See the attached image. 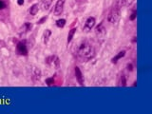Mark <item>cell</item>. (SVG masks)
<instances>
[{
	"mask_svg": "<svg viewBox=\"0 0 152 114\" xmlns=\"http://www.w3.org/2000/svg\"><path fill=\"white\" fill-rule=\"evenodd\" d=\"M95 55V50L88 41H81L76 47L75 56L80 62H87Z\"/></svg>",
	"mask_w": 152,
	"mask_h": 114,
	"instance_id": "1",
	"label": "cell"
},
{
	"mask_svg": "<svg viewBox=\"0 0 152 114\" xmlns=\"http://www.w3.org/2000/svg\"><path fill=\"white\" fill-rule=\"evenodd\" d=\"M121 16V5L120 4H115L114 6L109 10L107 13V21L110 24H117L118 21L120 20Z\"/></svg>",
	"mask_w": 152,
	"mask_h": 114,
	"instance_id": "2",
	"label": "cell"
},
{
	"mask_svg": "<svg viewBox=\"0 0 152 114\" xmlns=\"http://www.w3.org/2000/svg\"><path fill=\"white\" fill-rule=\"evenodd\" d=\"M15 50L16 53L18 55H22V56H27L28 55V46H27V41L26 40H20L16 43V47H15Z\"/></svg>",
	"mask_w": 152,
	"mask_h": 114,
	"instance_id": "3",
	"label": "cell"
},
{
	"mask_svg": "<svg viewBox=\"0 0 152 114\" xmlns=\"http://www.w3.org/2000/svg\"><path fill=\"white\" fill-rule=\"evenodd\" d=\"M95 23H96V19L95 17L89 16L87 18V20L85 22V25L83 27V31L85 32H88L89 31H91V28L95 26Z\"/></svg>",
	"mask_w": 152,
	"mask_h": 114,
	"instance_id": "4",
	"label": "cell"
},
{
	"mask_svg": "<svg viewBox=\"0 0 152 114\" xmlns=\"http://www.w3.org/2000/svg\"><path fill=\"white\" fill-rule=\"evenodd\" d=\"M94 31H95V34H96L100 38H103V37L106 36V34H107V28H106V27H104V22L99 23V25H97L96 27H95Z\"/></svg>",
	"mask_w": 152,
	"mask_h": 114,
	"instance_id": "5",
	"label": "cell"
},
{
	"mask_svg": "<svg viewBox=\"0 0 152 114\" xmlns=\"http://www.w3.org/2000/svg\"><path fill=\"white\" fill-rule=\"evenodd\" d=\"M65 2H66V0H57V2L54 6V11H53L54 15L58 16L62 12H63Z\"/></svg>",
	"mask_w": 152,
	"mask_h": 114,
	"instance_id": "6",
	"label": "cell"
},
{
	"mask_svg": "<svg viewBox=\"0 0 152 114\" xmlns=\"http://www.w3.org/2000/svg\"><path fill=\"white\" fill-rule=\"evenodd\" d=\"M74 74H75V77H76V80H77L78 84L80 86H84L85 79H84L82 71H81V69L78 68V66H75L74 68Z\"/></svg>",
	"mask_w": 152,
	"mask_h": 114,
	"instance_id": "7",
	"label": "cell"
},
{
	"mask_svg": "<svg viewBox=\"0 0 152 114\" xmlns=\"http://www.w3.org/2000/svg\"><path fill=\"white\" fill-rule=\"evenodd\" d=\"M41 70L39 69H37V68H34L33 69V72H32V77H31V79H32V81L34 83H36V82H38L40 79H41Z\"/></svg>",
	"mask_w": 152,
	"mask_h": 114,
	"instance_id": "8",
	"label": "cell"
},
{
	"mask_svg": "<svg viewBox=\"0 0 152 114\" xmlns=\"http://www.w3.org/2000/svg\"><path fill=\"white\" fill-rule=\"evenodd\" d=\"M126 50H121V51H119L118 53L113 57V58H111V63H112V64H116L119 60H120L121 58H123V57L126 55Z\"/></svg>",
	"mask_w": 152,
	"mask_h": 114,
	"instance_id": "9",
	"label": "cell"
},
{
	"mask_svg": "<svg viewBox=\"0 0 152 114\" xmlns=\"http://www.w3.org/2000/svg\"><path fill=\"white\" fill-rule=\"evenodd\" d=\"M50 35H51V31L49 30V28H48V30H45V31L43 32V35H42L43 43H44V44H47V43L49 42Z\"/></svg>",
	"mask_w": 152,
	"mask_h": 114,
	"instance_id": "10",
	"label": "cell"
},
{
	"mask_svg": "<svg viewBox=\"0 0 152 114\" xmlns=\"http://www.w3.org/2000/svg\"><path fill=\"white\" fill-rule=\"evenodd\" d=\"M32 28V24L31 23H28V22H26L23 24V26L21 27V34L22 33H26V32H28Z\"/></svg>",
	"mask_w": 152,
	"mask_h": 114,
	"instance_id": "11",
	"label": "cell"
},
{
	"mask_svg": "<svg viewBox=\"0 0 152 114\" xmlns=\"http://www.w3.org/2000/svg\"><path fill=\"white\" fill-rule=\"evenodd\" d=\"M38 11H39V4H37V3L32 4L31 6V8H30V10H28L31 15H35V14L38 12Z\"/></svg>",
	"mask_w": 152,
	"mask_h": 114,
	"instance_id": "12",
	"label": "cell"
},
{
	"mask_svg": "<svg viewBox=\"0 0 152 114\" xmlns=\"http://www.w3.org/2000/svg\"><path fill=\"white\" fill-rule=\"evenodd\" d=\"M76 31H77V28H71V30L69 31L68 40H66V43H68V44H69V43L71 42V40L73 39V36H74V34L76 33Z\"/></svg>",
	"mask_w": 152,
	"mask_h": 114,
	"instance_id": "13",
	"label": "cell"
},
{
	"mask_svg": "<svg viewBox=\"0 0 152 114\" xmlns=\"http://www.w3.org/2000/svg\"><path fill=\"white\" fill-rule=\"evenodd\" d=\"M51 3L52 0H41V6L44 10H49Z\"/></svg>",
	"mask_w": 152,
	"mask_h": 114,
	"instance_id": "14",
	"label": "cell"
},
{
	"mask_svg": "<svg viewBox=\"0 0 152 114\" xmlns=\"http://www.w3.org/2000/svg\"><path fill=\"white\" fill-rule=\"evenodd\" d=\"M55 77H56V74L52 75L51 77H49L46 79V84L49 86V87H51V86H53L55 84Z\"/></svg>",
	"mask_w": 152,
	"mask_h": 114,
	"instance_id": "15",
	"label": "cell"
},
{
	"mask_svg": "<svg viewBox=\"0 0 152 114\" xmlns=\"http://www.w3.org/2000/svg\"><path fill=\"white\" fill-rule=\"evenodd\" d=\"M66 19L61 18V19H58V20H56V23L55 24H56V26L58 27V28H64L66 26Z\"/></svg>",
	"mask_w": 152,
	"mask_h": 114,
	"instance_id": "16",
	"label": "cell"
},
{
	"mask_svg": "<svg viewBox=\"0 0 152 114\" xmlns=\"http://www.w3.org/2000/svg\"><path fill=\"white\" fill-rule=\"evenodd\" d=\"M55 55H50V56H48L47 58L45 59V62L48 64V65H51V64H53V62H54V59H55Z\"/></svg>",
	"mask_w": 152,
	"mask_h": 114,
	"instance_id": "17",
	"label": "cell"
},
{
	"mask_svg": "<svg viewBox=\"0 0 152 114\" xmlns=\"http://www.w3.org/2000/svg\"><path fill=\"white\" fill-rule=\"evenodd\" d=\"M120 84L123 87H126V77L125 74H122L121 77H120Z\"/></svg>",
	"mask_w": 152,
	"mask_h": 114,
	"instance_id": "18",
	"label": "cell"
},
{
	"mask_svg": "<svg viewBox=\"0 0 152 114\" xmlns=\"http://www.w3.org/2000/svg\"><path fill=\"white\" fill-rule=\"evenodd\" d=\"M134 1L135 0H121L122 5H125V6H131Z\"/></svg>",
	"mask_w": 152,
	"mask_h": 114,
	"instance_id": "19",
	"label": "cell"
},
{
	"mask_svg": "<svg viewBox=\"0 0 152 114\" xmlns=\"http://www.w3.org/2000/svg\"><path fill=\"white\" fill-rule=\"evenodd\" d=\"M53 64H54V66H55V69H58L60 68V66H61V61H60V59H59V57H57V56L55 57Z\"/></svg>",
	"mask_w": 152,
	"mask_h": 114,
	"instance_id": "20",
	"label": "cell"
},
{
	"mask_svg": "<svg viewBox=\"0 0 152 114\" xmlns=\"http://www.w3.org/2000/svg\"><path fill=\"white\" fill-rule=\"evenodd\" d=\"M137 17V10H133L131 14H130V16H129V20L130 21H134L135 19Z\"/></svg>",
	"mask_w": 152,
	"mask_h": 114,
	"instance_id": "21",
	"label": "cell"
},
{
	"mask_svg": "<svg viewBox=\"0 0 152 114\" xmlns=\"http://www.w3.org/2000/svg\"><path fill=\"white\" fill-rule=\"evenodd\" d=\"M47 19H48V16H43L42 18H40L39 20L37 21V24L38 25H42L43 23H45L47 21Z\"/></svg>",
	"mask_w": 152,
	"mask_h": 114,
	"instance_id": "22",
	"label": "cell"
},
{
	"mask_svg": "<svg viewBox=\"0 0 152 114\" xmlns=\"http://www.w3.org/2000/svg\"><path fill=\"white\" fill-rule=\"evenodd\" d=\"M133 69H134V66H133V64H132V63H128V64L126 65V69H127L128 71H132Z\"/></svg>",
	"mask_w": 152,
	"mask_h": 114,
	"instance_id": "23",
	"label": "cell"
},
{
	"mask_svg": "<svg viewBox=\"0 0 152 114\" xmlns=\"http://www.w3.org/2000/svg\"><path fill=\"white\" fill-rule=\"evenodd\" d=\"M5 8H6V3L3 0H0V10H3Z\"/></svg>",
	"mask_w": 152,
	"mask_h": 114,
	"instance_id": "24",
	"label": "cell"
},
{
	"mask_svg": "<svg viewBox=\"0 0 152 114\" xmlns=\"http://www.w3.org/2000/svg\"><path fill=\"white\" fill-rule=\"evenodd\" d=\"M17 4L19 6H23L24 5V0H17Z\"/></svg>",
	"mask_w": 152,
	"mask_h": 114,
	"instance_id": "25",
	"label": "cell"
},
{
	"mask_svg": "<svg viewBox=\"0 0 152 114\" xmlns=\"http://www.w3.org/2000/svg\"><path fill=\"white\" fill-rule=\"evenodd\" d=\"M136 86H137V82H136V81H135V82L133 83V87H136Z\"/></svg>",
	"mask_w": 152,
	"mask_h": 114,
	"instance_id": "26",
	"label": "cell"
},
{
	"mask_svg": "<svg viewBox=\"0 0 152 114\" xmlns=\"http://www.w3.org/2000/svg\"><path fill=\"white\" fill-rule=\"evenodd\" d=\"M136 40H137V39H136V37H134V39L132 40V42H133V43H135V42H136Z\"/></svg>",
	"mask_w": 152,
	"mask_h": 114,
	"instance_id": "27",
	"label": "cell"
},
{
	"mask_svg": "<svg viewBox=\"0 0 152 114\" xmlns=\"http://www.w3.org/2000/svg\"><path fill=\"white\" fill-rule=\"evenodd\" d=\"M1 44H3V42H2V41H0V48H1Z\"/></svg>",
	"mask_w": 152,
	"mask_h": 114,
	"instance_id": "28",
	"label": "cell"
}]
</instances>
